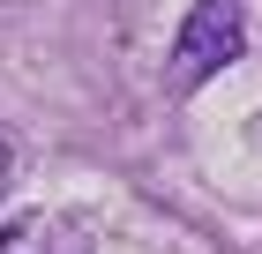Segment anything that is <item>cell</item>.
Segmentation results:
<instances>
[{
    "label": "cell",
    "mask_w": 262,
    "mask_h": 254,
    "mask_svg": "<svg viewBox=\"0 0 262 254\" xmlns=\"http://www.w3.org/2000/svg\"><path fill=\"white\" fill-rule=\"evenodd\" d=\"M247 53V8L240 0H195L172 38V60H165V90H202L210 75H225L232 60Z\"/></svg>",
    "instance_id": "obj_1"
},
{
    "label": "cell",
    "mask_w": 262,
    "mask_h": 254,
    "mask_svg": "<svg viewBox=\"0 0 262 254\" xmlns=\"http://www.w3.org/2000/svg\"><path fill=\"white\" fill-rule=\"evenodd\" d=\"M0 254H98V239L75 210H23L0 232Z\"/></svg>",
    "instance_id": "obj_2"
},
{
    "label": "cell",
    "mask_w": 262,
    "mask_h": 254,
    "mask_svg": "<svg viewBox=\"0 0 262 254\" xmlns=\"http://www.w3.org/2000/svg\"><path fill=\"white\" fill-rule=\"evenodd\" d=\"M8 172H15V165H8V142H0V195H8Z\"/></svg>",
    "instance_id": "obj_3"
}]
</instances>
